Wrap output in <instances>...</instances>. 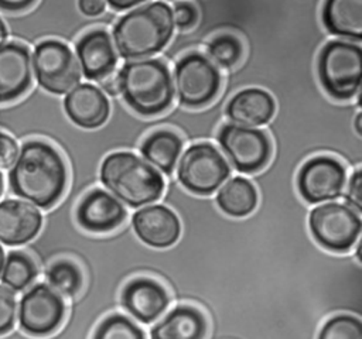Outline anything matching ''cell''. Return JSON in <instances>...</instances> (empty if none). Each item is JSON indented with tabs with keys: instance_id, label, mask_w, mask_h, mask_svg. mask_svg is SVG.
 <instances>
[{
	"instance_id": "cell-1",
	"label": "cell",
	"mask_w": 362,
	"mask_h": 339,
	"mask_svg": "<svg viewBox=\"0 0 362 339\" xmlns=\"http://www.w3.org/2000/svg\"><path fill=\"white\" fill-rule=\"evenodd\" d=\"M68 179L65 158L58 148L42 140L24 143L10 171L13 192L41 209H49L62 199Z\"/></svg>"
},
{
	"instance_id": "cell-2",
	"label": "cell",
	"mask_w": 362,
	"mask_h": 339,
	"mask_svg": "<svg viewBox=\"0 0 362 339\" xmlns=\"http://www.w3.org/2000/svg\"><path fill=\"white\" fill-rule=\"evenodd\" d=\"M174 31L170 3L143 1L116 18L110 35L119 59L124 62L163 54Z\"/></svg>"
},
{
	"instance_id": "cell-3",
	"label": "cell",
	"mask_w": 362,
	"mask_h": 339,
	"mask_svg": "<svg viewBox=\"0 0 362 339\" xmlns=\"http://www.w3.org/2000/svg\"><path fill=\"white\" fill-rule=\"evenodd\" d=\"M120 102L141 119H157L174 107L171 69L163 58L124 61L116 69Z\"/></svg>"
},
{
	"instance_id": "cell-4",
	"label": "cell",
	"mask_w": 362,
	"mask_h": 339,
	"mask_svg": "<svg viewBox=\"0 0 362 339\" xmlns=\"http://www.w3.org/2000/svg\"><path fill=\"white\" fill-rule=\"evenodd\" d=\"M98 177L105 191L134 210L158 202L165 191V178L129 150L107 154Z\"/></svg>"
},
{
	"instance_id": "cell-5",
	"label": "cell",
	"mask_w": 362,
	"mask_h": 339,
	"mask_svg": "<svg viewBox=\"0 0 362 339\" xmlns=\"http://www.w3.org/2000/svg\"><path fill=\"white\" fill-rule=\"evenodd\" d=\"M315 76L331 100H355L362 93V44L328 38L317 52Z\"/></svg>"
},
{
	"instance_id": "cell-6",
	"label": "cell",
	"mask_w": 362,
	"mask_h": 339,
	"mask_svg": "<svg viewBox=\"0 0 362 339\" xmlns=\"http://www.w3.org/2000/svg\"><path fill=\"white\" fill-rule=\"evenodd\" d=\"M171 76L177 105L185 110H204L222 95L223 76L201 51L192 49L180 55Z\"/></svg>"
},
{
	"instance_id": "cell-7",
	"label": "cell",
	"mask_w": 362,
	"mask_h": 339,
	"mask_svg": "<svg viewBox=\"0 0 362 339\" xmlns=\"http://www.w3.org/2000/svg\"><path fill=\"white\" fill-rule=\"evenodd\" d=\"M230 174L232 168L218 145L211 141H197L184 148L174 178L185 192L209 198L230 178Z\"/></svg>"
},
{
	"instance_id": "cell-8",
	"label": "cell",
	"mask_w": 362,
	"mask_h": 339,
	"mask_svg": "<svg viewBox=\"0 0 362 339\" xmlns=\"http://www.w3.org/2000/svg\"><path fill=\"white\" fill-rule=\"evenodd\" d=\"M307 227L314 243L332 254H349L362 240V215L338 201L310 208Z\"/></svg>"
},
{
	"instance_id": "cell-9",
	"label": "cell",
	"mask_w": 362,
	"mask_h": 339,
	"mask_svg": "<svg viewBox=\"0 0 362 339\" xmlns=\"http://www.w3.org/2000/svg\"><path fill=\"white\" fill-rule=\"evenodd\" d=\"M215 140L230 168L243 177H252L263 171L273 154L272 140L264 129L223 121L216 129Z\"/></svg>"
},
{
	"instance_id": "cell-10",
	"label": "cell",
	"mask_w": 362,
	"mask_h": 339,
	"mask_svg": "<svg viewBox=\"0 0 362 339\" xmlns=\"http://www.w3.org/2000/svg\"><path fill=\"white\" fill-rule=\"evenodd\" d=\"M349 170L329 154H317L307 158L296 172V191L300 199L311 208L341 199Z\"/></svg>"
},
{
	"instance_id": "cell-11",
	"label": "cell",
	"mask_w": 362,
	"mask_h": 339,
	"mask_svg": "<svg viewBox=\"0 0 362 339\" xmlns=\"http://www.w3.org/2000/svg\"><path fill=\"white\" fill-rule=\"evenodd\" d=\"M65 318V299L45 282L33 284L18 302V329L31 338H48L57 333Z\"/></svg>"
},
{
	"instance_id": "cell-12",
	"label": "cell",
	"mask_w": 362,
	"mask_h": 339,
	"mask_svg": "<svg viewBox=\"0 0 362 339\" xmlns=\"http://www.w3.org/2000/svg\"><path fill=\"white\" fill-rule=\"evenodd\" d=\"M33 71L38 85L52 95H66L81 81V69L71 47L59 40L35 45Z\"/></svg>"
},
{
	"instance_id": "cell-13",
	"label": "cell",
	"mask_w": 362,
	"mask_h": 339,
	"mask_svg": "<svg viewBox=\"0 0 362 339\" xmlns=\"http://www.w3.org/2000/svg\"><path fill=\"white\" fill-rule=\"evenodd\" d=\"M120 312L140 326L154 325L173 305L168 288L157 278L139 275L122 287L119 294Z\"/></svg>"
},
{
	"instance_id": "cell-14",
	"label": "cell",
	"mask_w": 362,
	"mask_h": 339,
	"mask_svg": "<svg viewBox=\"0 0 362 339\" xmlns=\"http://www.w3.org/2000/svg\"><path fill=\"white\" fill-rule=\"evenodd\" d=\"M74 220L85 233L109 234L129 220V210L107 191L93 186L85 191L76 202Z\"/></svg>"
},
{
	"instance_id": "cell-15",
	"label": "cell",
	"mask_w": 362,
	"mask_h": 339,
	"mask_svg": "<svg viewBox=\"0 0 362 339\" xmlns=\"http://www.w3.org/2000/svg\"><path fill=\"white\" fill-rule=\"evenodd\" d=\"M75 56L81 75L96 83L113 75L119 66L112 35L105 27L82 32L75 42Z\"/></svg>"
},
{
	"instance_id": "cell-16",
	"label": "cell",
	"mask_w": 362,
	"mask_h": 339,
	"mask_svg": "<svg viewBox=\"0 0 362 339\" xmlns=\"http://www.w3.org/2000/svg\"><path fill=\"white\" fill-rule=\"evenodd\" d=\"M134 236L147 247L168 249L181 234L177 213L163 203H153L134 210L129 216Z\"/></svg>"
},
{
	"instance_id": "cell-17",
	"label": "cell",
	"mask_w": 362,
	"mask_h": 339,
	"mask_svg": "<svg viewBox=\"0 0 362 339\" xmlns=\"http://www.w3.org/2000/svg\"><path fill=\"white\" fill-rule=\"evenodd\" d=\"M69 121L81 130H98L110 117V99L95 83H79L64 97Z\"/></svg>"
},
{
	"instance_id": "cell-18",
	"label": "cell",
	"mask_w": 362,
	"mask_h": 339,
	"mask_svg": "<svg viewBox=\"0 0 362 339\" xmlns=\"http://www.w3.org/2000/svg\"><path fill=\"white\" fill-rule=\"evenodd\" d=\"M211 322L194 304H174L150 326L147 339H208Z\"/></svg>"
},
{
	"instance_id": "cell-19",
	"label": "cell",
	"mask_w": 362,
	"mask_h": 339,
	"mask_svg": "<svg viewBox=\"0 0 362 339\" xmlns=\"http://www.w3.org/2000/svg\"><path fill=\"white\" fill-rule=\"evenodd\" d=\"M276 113L274 97L262 88L246 86L229 96L223 106L228 123L262 129L267 126Z\"/></svg>"
},
{
	"instance_id": "cell-20",
	"label": "cell",
	"mask_w": 362,
	"mask_h": 339,
	"mask_svg": "<svg viewBox=\"0 0 362 339\" xmlns=\"http://www.w3.org/2000/svg\"><path fill=\"white\" fill-rule=\"evenodd\" d=\"M33 82L30 48L20 42L0 45V103L23 96Z\"/></svg>"
},
{
	"instance_id": "cell-21",
	"label": "cell",
	"mask_w": 362,
	"mask_h": 339,
	"mask_svg": "<svg viewBox=\"0 0 362 339\" xmlns=\"http://www.w3.org/2000/svg\"><path fill=\"white\" fill-rule=\"evenodd\" d=\"M42 215L28 202L6 199L0 202V242L21 246L33 240L41 230Z\"/></svg>"
},
{
	"instance_id": "cell-22",
	"label": "cell",
	"mask_w": 362,
	"mask_h": 339,
	"mask_svg": "<svg viewBox=\"0 0 362 339\" xmlns=\"http://www.w3.org/2000/svg\"><path fill=\"white\" fill-rule=\"evenodd\" d=\"M185 140L173 127H158L140 141L137 150L141 158L164 178L174 177L177 162L184 151Z\"/></svg>"
},
{
	"instance_id": "cell-23",
	"label": "cell",
	"mask_w": 362,
	"mask_h": 339,
	"mask_svg": "<svg viewBox=\"0 0 362 339\" xmlns=\"http://www.w3.org/2000/svg\"><path fill=\"white\" fill-rule=\"evenodd\" d=\"M320 21L328 35L362 44V0L322 1Z\"/></svg>"
},
{
	"instance_id": "cell-24",
	"label": "cell",
	"mask_w": 362,
	"mask_h": 339,
	"mask_svg": "<svg viewBox=\"0 0 362 339\" xmlns=\"http://www.w3.org/2000/svg\"><path fill=\"white\" fill-rule=\"evenodd\" d=\"M215 205L221 213L232 219H243L252 215L259 203L255 184L243 175L228 178L215 192Z\"/></svg>"
},
{
	"instance_id": "cell-25",
	"label": "cell",
	"mask_w": 362,
	"mask_h": 339,
	"mask_svg": "<svg viewBox=\"0 0 362 339\" xmlns=\"http://www.w3.org/2000/svg\"><path fill=\"white\" fill-rule=\"evenodd\" d=\"M45 284L64 299L75 298L83 288L85 275L82 267L69 257H57L44 271Z\"/></svg>"
},
{
	"instance_id": "cell-26",
	"label": "cell",
	"mask_w": 362,
	"mask_h": 339,
	"mask_svg": "<svg viewBox=\"0 0 362 339\" xmlns=\"http://www.w3.org/2000/svg\"><path fill=\"white\" fill-rule=\"evenodd\" d=\"M204 54L221 71L236 68L245 56V42L230 31H218L204 41Z\"/></svg>"
},
{
	"instance_id": "cell-27",
	"label": "cell",
	"mask_w": 362,
	"mask_h": 339,
	"mask_svg": "<svg viewBox=\"0 0 362 339\" xmlns=\"http://www.w3.org/2000/svg\"><path fill=\"white\" fill-rule=\"evenodd\" d=\"M1 281L13 291L30 288L38 277V266L34 258L24 251H10L4 260Z\"/></svg>"
},
{
	"instance_id": "cell-28",
	"label": "cell",
	"mask_w": 362,
	"mask_h": 339,
	"mask_svg": "<svg viewBox=\"0 0 362 339\" xmlns=\"http://www.w3.org/2000/svg\"><path fill=\"white\" fill-rule=\"evenodd\" d=\"M90 339H147V332L127 315L116 311L96 323Z\"/></svg>"
},
{
	"instance_id": "cell-29",
	"label": "cell",
	"mask_w": 362,
	"mask_h": 339,
	"mask_svg": "<svg viewBox=\"0 0 362 339\" xmlns=\"http://www.w3.org/2000/svg\"><path fill=\"white\" fill-rule=\"evenodd\" d=\"M315 339H362V318L351 314L331 315L318 328Z\"/></svg>"
},
{
	"instance_id": "cell-30",
	"label": "cell",
	"mask_w": 362,
	"mask_h": 339,
	"mask_svg": "<svg viewBox=\"0 0 362 339\" xmlns=\"http://www.w3.org/2000/svg\"><path fill=\"white\" fill-rule=\"evenodd\" d=\"M173 10L174 30L178 34L192 31L199 21V11L195 1H173L170 3Z\"/></svg>"
},
{
	"instance_id": "cell-31",
	"label": "cell",
	"mask_w": 362,
	"mask_h": 339,
	"mask_svg": "<svg viewBox=\"0 0 362 339\" xmlns=\"http://www.w3.org/2000/svg\"><path fill=\"white\" fill-rule=\"evenodd\" d=\"M17 321V299L13 290L0 284V336L10 333Z\"/></svg>"
},
{
	"instance_id": "cell-32",
	"label": "cell",
	"mask_w": 362,
	"mask_h": 339,
	"mask_svg": "<svg viewBox=\"0 0 362 339\" xmlns=\"http://www.w3.org/2000/svg\"><path fill=\"white\" fill-rule=\"evenodd\" d=\"M342 202L362 215V167L351 170L341 196Z\"/></svg>"
},
{
	"instance_id": "cell-33",
	"label": "cell",
	"mask_w": 362,
	"mask_h": 339,
	"mask_svg": "<svg viewBox=\"0 0 362 339\" xmlns=\"http://www.w3.org/2000/svg\"><path fill=\"white\" fill-rule=\"evenodd\" d=\"M18 151L17 141L11 136L0 133V168H10L16 162Z\"/></svg>"
},
{
	"instance_id": "cell-34",
	"label": "cell",
	"mask_w": 362,
	"mask_h": 339,
	"mask_svg": "<svg viewBox=\"0 0 362 339\" xmlns=\"http://www.w3.org/2000/svg\"><path fill=\"white\" fill-rule=\"evenodd\" d=\"M78 11L86 18H98L106 13V1L100 0H81L76 3Z\"/></svg>"
},
{
	"instance_id": "cell-35",
	"label": "cell",
	"mask_w": 362,
	"mask_h": 339,
	"mask_svg": "<svg viewBox=\"0 0 362 339\" xmlns=\"http://www.w3.org/2000/svg\"><path fill=\"white\" fill-rule=\"evenodd\" d=\"M144 0H110L106 1V6L113 11V13H119V11H129L137 6H140Z\"/></svg>"
},
{
	"instance_id": "cell-36",
	"label": "cell",
	"mask_w": 362,
	"mask_h": 339,
	"mask_svg": "<svg viewBox=\"0 0 362 339\" xmlns=\"http://www.w3.org/2000/svg\"><path fill=\"white\" fill-rule=\"evenodd\" d=\"M31 6H34V1H28V0H21V1L0 0V8L8 10V11H20V10H25Z\"/></svg>"
},
{
	"instance_id": "cell-37",
	"label": "cell",
	"mask_w": 362,
	"mask_h": 339,
	"mask_svg": "<svg viewBox=\"0 0 362 339\" xmlns=\"http://www.w3.org/2000/svg\"><path fill=\"white\" fill-rule=\"evenodd\" d=\"M352 126H354V131L356 133V136L362 137V110H358L355 117H354V121H352Z\"/></svg>"
},
{
	"instance_id": "cell-38",
	"label": "cell",
	"mask_w": 362,
	"mask_h": 339,
	"mask_svg": "<svg viewBox=\"0 0 362 339\" xmlns=\"http://www.w3.org/2000/svg\"><path fill=\"white\" fill-rule=\"evenodd\" d=\"M6 38H7V28H6L4 23H3V20L0 18V45L6 41Z\"/></svg>"
},
{
	"instance_id": "cell-39",
	"label": "cell",
	"mask_w": 362,
	"mask_h": 339,
	"mask_svg": "<svg viewBox=\"0 0 362 339\" xmlns=\"http://www.w3.org/2000/svg\"><path fill=\"white\" fill-rule=\"evenodd\" d=\"M3 266H4V251L0 246V275H1V271H3Z\"/></svg>"
},
{
	"instance_id": "cell-40",
	"label": "cell",
	"mask_w": 362,
	"mask_h": 339,
	"mask_svg": "<svg viewBox=\"0 0 362 339\" xmlns=\"http://www.w3.org/2000/svg\"><path fill=\"white\" fill-rule=\"evenodd\" d=\"M1 192H3V175L0 172V195H1Z\"/></svg>"
}]
</instances>
